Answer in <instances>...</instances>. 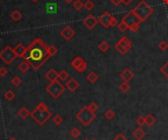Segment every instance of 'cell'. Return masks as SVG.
Returning a JSON list of instances; mask_svg holds the SVG:
<instances>
[{
  "label": "cell",
  "mask_w": 168,
  "mask_h": 140,
  "mask_svg": "<svg viewBox=\"0 0 168 140\" xmlns=\"http://www.w3.org/2000/svg\"><path fill=\"white\" fill-rule=\"evenodd\" d=\"M65 86H66V88L69 90V91L75 92L79 88L80 83L75 79H70L68 81L66 82V85Z\"/></svg>",
  "instance_id": "5bb4252c"
},
{
  "label": "cell",
  "mask_w": 168,
  "mask_h": 140,
  "mask_svg": "<svg viewBox=\"0 0 168 140\" xmlns=\"http://www.w3.org/2000/svg\"><path fill=\"white\" fill-rule=\"evenodd\" d=\"M47 49L48 46L43 39L36 38L27 47L23 58L30 64L33 70L37 71L44 64V62L50 58Z\"/></svg>",
  "instance_id": "6da1fadb"
},
{
  "label": "cell",
  "mask_w": 168,
  "mask_h": 140,
  "mask_svg": "<svg viewBox=\"0 0 168 140\" xmlns=\"http://www.w3.org/2000/svg\"><path fill=\"white\" fill-rule=\"evenodd\" d=\"M10 17H11L12 20L14 21V22H18V21H20L21 18H22V14H21L18 10H15L14 12H12Z\"/></svg>",
  "instance_id": "cb8c5ba5"
},
{
  "label": "cell",
  "mask_w": 168,
  "mask_h": 140,
  "mask_svg": "<svg viewBox=\"0 0 168 140\" xmlns=\"http://www.w3.org/2000/svg\"><path fill=\"white\" fill-rule=\"evenodd\" d=\"M112 17H113V16L109 13V12L106 11V12H104V13L98 18V23L101 24V26L103 28H107L110 27V22L112 20Z\"/></svg>",
  "instance_id": "30bf717a"
},
{
  "label": "cell",
  "mask_w": 168,
  "mask_h": 140,
  "mask_svg": "<svg viewBox=\"0 0 168 140\" xmlns=\"http://www.w3.org/2000/svg\"><path fill=\"white\" fill-rule=\"evenodd\" d=\"M30 68H31V66H30V64H29L26 60L22 61V62H21V63L19 64V66H18L19 71H20L21 73H26L29 71V70H30Z\"/></svg>",
  "instance_id": "ac0fdd59"
},
{
  "label": "cell",
  "mask_w": 168,
  "mask_h": 140,
  "mask_svg": "<svg viewBox=\"0 0 168 140\" xmlns=\"http://www.w3.org/2000/svg\"><path fill=\"white\" fill-rule=\"evenodd\" d=\"M45 77L49 82H54L58 80V73L54 69H50L49 71L45 73Z\"/></svg>",
  "instance_id": "9a60e30c"
},
{
  "label": "cell",
  "mask_w": 168,
  "mask_h": 140,
  "mask_svg": "<svg viewBox=\"0 0 168 140\" xmlns=\"http://www.w3.org/2000/svg\"><path fill=\"white\" fill-rule=\"evenodd\" d=\"M119 89L121 90L122 92H128L129 91V89H130V84H129V82H122V83H120L119 85Z\"/></svg>",
  "instance_id": "83f0119b"
},
{
  "label": "cell",
  "mask_w": 168,
  "mask_h": 140,
  "mask_svg": "<svg viewBox=\"0 0 168 140\" xmlns=\"http://www.w3.org/2000/svg\"><path fill=\"white\" fill-rule=\"evenodd\" d=\"M104 118H106L107 120H112V119L115 118V113L113 112L112 110H107L105 113H104Z\"/></svg>",
  "instance_id": "e575fe53"
},
{
  "label": "cell",
  "mask_w": 168,
  "mask_h": 140,
  "mask_svg": "<svg viewBox=\"0 0 168 140\" xmlns=\"http://www.w3.org/2000/svg\"><path fill=\"white\" fill-rule=\"evenodd\" d=\"M70 135L73 138H78L80 135H81V130H80L78 127H74V129H71L70 131Z\"/></svg>",
  "instance_id": "4316f807"
},
{
  "label": "cell",
  "mask_w": 168,
  "mask_h": 140,
  "mask_svg": "<svg viewBox=\"0 0 168 140\" xmlns=\"http://www.w3.org/2000/svg\"><path fill=\"white\" fill-rule=\"evenodd\" d=\"M133 136L137 140H142L146 136V131L144 129H142V127H138V129H136L133 131Z\"/></svg>",
  "instance_id": "e0dca14e"
},
{
  "label": "cell",
  "mask_w": 168,
  "mask_h": 140,
  "mask_svg": "<svg viewBox=\"0 0 168 140\" xmlns=\"http://www.w3.org/2000/svg\"><path fill=\"white\" fill-rule=\"evenodd\" d=\"M36 108L40 110V111H46V110H48V107H47V105H46L44 102H40L39 104L36 107Z\"/></svg>",
  "instance_id": "ab89813d"
},
{
  "label": "cell",
  "mask_w": 168,
  "mask_h": 140,
  "mask_svg": "<svg viewBox=\"0 0 168 140\" xmlns=\"http://www.w3.org/2000/svg\"><path fill=\"white\" fill-rule=\"evenodd\" d=\"M160 72L164 75V77L168 80V61L160 68Z\"/></svg>",
  "instance_id": "d590c367"
},
{
  "label": "cell",
  "mask_w": 168,
  "mask_h": 140,
  "mask_svg": "<svg viewBox=\"0 0 168 140\" xmlns=\"http://www.w3.org/2000/svg\"><path fill=\"white\" fill-rule=\"evenodd\" d=\"M71 66H72L74 69H76L77 72H79V73H84L87 68V62L79 56L75 57V58L72 60V62H71Z\"/></svg>",
  "instance_id": "ba28073f"
},
{
  "label": "cell",
  "mask_w": 168,
  "mask_h": 140,
  "mask_svg": "<svg viewBox=\"0 0 168 140\" xmlns=\"http://www.w3.org/2000/svg\"><path fill=\"white\" fill-rule=\"evenodd\" d=\"M84 7H85L87 11H91L94 8V3L92 2L91 0H87V1L84 3Z\"/></svg>",
  "instance_id": "f546056e"
},
{
  "label": "cell",
  "mask_w": 168,
  "mask_h": 140,
  "mask_svg": "<svg viewBox=\"0 0 168 140\" xmlns=\"http://www.w3.org/2000/svg\"><path fill=\"white\" fill-rule=\"evenodd\" d=\"M118 21H117V19L113 16L112 17V20H111V22H110V27H116L117 24H118Z\"/></svg>",
  "instance_id": "ee69618b"
},
{
  "label": "cell",
  "mask_w": 168,
  "mask_h": 140,
  "mask_svg": "<svg viewBox=\"0 0 168 140\" xmlns=\"http://www.w3.org/2000/svg\"><path fill=\"white\" fill-rule=\"evenodd\" d=\"M133 12L135 13V15L142 23V22H145L146 20H148L150 16L153 15V8L150 7L145 0H142V1L133 9Z\"/></svg>",
  "instance_id": "7a4b0ae2"
},
{
  "label": "cell",
  "mask_w": 168,
  "mask_h": 140,
  "mask_svg": "<svg viewBox=\"0 0 168 140\" xmlns=\"http://www.w3.org/2000/svg\"><path fill=\"white\" fill-rule=\"evenodd\" d=\"M47 51H48V54L50 57H52L54 55H56L57 54V48L55 46H53V45H51V46H48V49H47Z\"/></svg>",
  "instance_id": "8d00e7d4"
},
{
  "label": "cell",
  "mask_w": 168,
  "mask_h": 140,
  "mask_svg": "<svg viewBox=\"0 0 168 140\" xmlns=\"http://www.w3.org/2000/svg\"><path fill=\"white\" fill-rule=\"evenodd\" d=\"M110 2H111L114 6H119L120 4L122 3V1H121V0H110Z\"/></svg>",
  "instance_id": "f6af8a7d"
},
{
  "label": "cell",
  "mask_w": 168,
  "mask_h": 140,
  "mask_svg": "<svg viewBox=\"0 0 168 140\" xmlns=\"http://www.w3.org/2000/svg\"><path fill=\"white\" fill-rule=\"evenodd\" d=\"M98 23V19H96L94 15H87V17L83 20V24L89 28V30H92Z\"/></svg>",
  "instance_id": "8fae6325"
},
{
  "label": "cell",
  "mask_w": 168,
  "mask_h": 140,
  "mask_svg": "<svg viewBox=\"0 0 168 140\" xmlns=\"http://www.w3.org/2000/svg\"><path fill=\"white\" fill-rule=\"evenodd\" d=\"M64 1H65L67 4H70V3H72V2L74 1V0H64Z\"/></svg>",
  "instance_id": "7dc6e473"
},
{
  "label": "cell",
  "mask_w": 168,
  "mask_h": 140,
  "mask_svg": "<svg viewBox=\"0 0 168 140\" xmlns=\"http://www.w3.org/2000/svg\"><path fill=\"white\" fill-rule=\"evenodd\" d=\"M75 34H76V32H75V31L70 26H66L60 32V35L67 41L72 39L75 36Z\"/></svg>",
  "instance_id": "7c38bea8"
},
{
  "label": "cell",
  "mask_w": 168,
  "mask_h": 140,
  "mask_svg": "<svg viewBox=\"0 0 168 140\" xmlns=\"http://www.w3.org/2000/svg\"><path fill=\"white\" fill-rule=\"evenodd\" d=\"M136 123L139 125V127H142V126H144L146 125V121H145V117H139L137 120H136Z\"/></svg>",
  "instance_id": "74e56055"
},
{
  "label": "cell",
  "mask_w": 168,
  "mask_h": 140,
  "mask_svg": "<svg viewBox=\"0 0 168 140\" xmlns=\"http://www.w3.org/2000/svg\"><path fill=\"white\" fill-rule=\"evenodd\" d=\"M31 117L33 119V121H35L39 125H43L44 123L52 117V114L49 110L40 111V110L36 108L31 113Z\"/></svg>",
  "instance_id": "5b68a950"
},
{
  "label": "cell",
  "mask_w": 168,
  "mask_h": 140,
  "mask_svg": "<svg viewBox=\"0 0 168 140\" xmlns=\"http://www.w3.org/2000/svg\"><path fill=\"white\" fill-rule=\"evenodd\" d=\"M92 140H96V139H92Z\"/></svg>",
  "instance_id": "f5cc1de1"
},
{
  "label": "cell",
  "mask_w": 168,
  "mask_h": 140,
  "mask_svg": "<svg viewBox=\"0 0 168 140\" xmlns=\"http://www.w3.org/2000/svg\"><path fill=\"white\" fill-rule=\"evenodd\" d=\"M16 58H17V55L14 51V49L10 46H6L0 52V59L6 65H11Z\"/></svg>",
  "instance_id": "8992f818"
},
{
  "label": "cell",
  "mask_w": 168,
  "mask_h": 140,
  "mask_svg": "<svg viewBox=\"0 0 168 140\" xmlns=\"http://www.w3.org/2000/svg\"><path fill=\"white\" fill-rule=\"evenodd\" d=\"M121 1H122V3L124 4L125 6H128L129 4H131V3H132L133 0H121Z\"/></svg>",
  "instance_id": "bcb514c9"
},
{
  "label": "cell",
  "mask_w": 168,
  "mask_h": 140,
  "mask_svg": "<svg viewBox=\"0 0 168 140\" xmlns=\"http://www.w3.org/2000/svg\"><path fill=\"white\" fill-rule=\"evenodd\" d=\"M85 140H89V139H85Z\"/></svg>",
  "instance_id": "816d5d0a"
},
{
  "label": "cell",
  "mask_w": 168,
  "mask_h": 140,
  "mask_svg": "<svg viewBox=\"0 0 168 140\" xmlns=\"http://www.w3.org/2000/svg\"><path fill=\"white\" fill-rule=\"evenodd\" d=\"M46 92L48 94H50V96L54 99H57L59 98L63 93H64L66 86L63 85L61 82H59L58 80L54 81V82H50V83L46 86Z\"/></svg>",
  "instance_id": "277c9868"
},
{
  "label": "cell",
  "mask_w": 168,
  "mask_h": 140,
  "mask_svg": "<svg viewBox=\"0 0 168 140\" xmlns=\"http://www.w3.org/2000/svg\"><path fill=\"white\" fill-rule=\"evenodd\" d=\"M114 47L121 55H126V53L131 49L132 43H131V41L129 40V38L127 37V36L124 35L118 41H117V43L115 44Z\"/></svg>",
  "instance_id": "52a82bcc"
},
{
  "label": "cell",
  "mask_w": 168,
  "mask_h": 140,
  "mask_svg": "<svg viewBox=\"0 0 168 140\" xmlns=\"http://www.w3.org/2000/svg\"><path fill=\"white\" fill-rule=\"evenodd\" d=\"M8 140H17V139H16L15 137H10V138L8 139Z\"/></svg>",
  "instance_id": "c3c4849f"
},
{
  "label": "cell",
  "mask_w": 168,
  "mask_h": 140,
  "mask_svg": "<svg viewBox=\"0 0 168 140\" xmlns=\"http://www.w3.org/2000/svg\"><path fill=\"white\" fill-rule=\"evenodd\" d=\"M7 73H8V71H7V70H6L5 68H4V67L0 68V77H6Z\"/></svg>",
  "instance_id": "7bdbcfd3"
},
{
  "label": "cell",
  "mask_w": 168,
  "mask_h": 140,
  "mask_svg": "<svg viewBox=\"0 0 168 140\" xmlns=\"http://www.w3.org/2000/svg\"><path fill=\"white\" fill-rule=\"evenodd\" d=\"M112 140H129V139L126 137L123 133H118L115 136V138H113Z\"/></svg>",
  "instance_id": "b9f144b4"
},
{
  "label": "cell",
  "mask_w": 168,
  "mask_h": 140,
  "mask_svg": "<svg viewBox=\"0 0 168 140\" xmlns=\"http://www.w3.org/2000/svg\"><path fill=\"white\" fill-rule=\"evenodd\" d=\"M140 24H141V23H137V24H132V26L129 28V30H131L133 32L138 31H139V28H140Z\"/></svg>",
  "instance_id": "60d3db41"
},
{
  "label": "cell",
  "mask_w": 168,
  "mask_h": 140,
  "mask_svg": "<svg viewBox=\"0 0 168 140\" xmlns=\"http://www.w3.org/2000/svg\"><path fill=\"white\" fill-rule=\"evenodd\" d=\"M98 48H99L100 51L106 52V51L109 50V48H110V45H109V43L106 42V41H101V42H100L99 45H98Z\"/></svg>",
  "instance_id": "603a6c76"
},
{
  "label": "cell",
  "mask_w": 168,
  "mask_h": 140,
  "mask_svg": "<svg viewBox=\"0 0 168 140\" xmlns=\"http://www.w3.org/2000/svg\"><path fill=\"white\" fill-rule=\"evenodd\" d=\"M120 77H121V79H122L124 81L129 82V81H131V80L134 79V73H133L130 69H125V70H123L122 72H121V73H120Z\"/></svg>",
  "instance_id": "4fadbf2b"
},
{
  "label": "cell",
  "mask_w": 168,
  "mask_h": 140,
  "mask_svg": "<svg viewBox=\"0 0 168 140\" xmlns=\"http://www.w3.org/2000/svg\"><path fill=\"white\" fill-rule=\"evenodd\" d=\"M26 49H27V47H25L22 43L17 44V46L14 48V51L16 53L17 57H19V58H23L25 52H26Z\"/></svg>",
  "instance_id": "2e32d148"
},
{
  "label": "cell",
  "mask_w": 168,
  "mask_h": 140,
  "mask_svg": "<svg viewBox=\"0 0 168 140\" xmlns=\"http://www.w3.org/2000/svg\"><path fill=\"white\" fill-rule=\"evenodd\" d=\"M52 122L55 125H59L63 122V119H62V117L60 116V115H56V116H54L52 118Z\"/></svg>",
  "instance_id": "f1b7e54d"
},
{
  "label": "cell",
  "mask_w": 168,
  "mask_h": 140,
  "mask_svg": "<svg viewBox=\"0 0 168 140\" xmlns=\"http://www.w3.org/2000/svg\"><path fill=\"white\" fill-rule=\"evenodd\" d=\"M117 28H118V30L121 32H125L129 28L128 26H127V24H125L123 21H121V23H119L118 24H117Z\"/></svg>",
  "instance_id": "1f68e13d"
},
{
  "label": "cell",
  "mask_w": 168,
  "mask_h": 140,
  "mask_svg": "<svg viewBox=\"0 0 168 140\" xmlns=\"http://www.w3.org/2000/svg\"><path fill=\"white\" fill-rule=\"evenodd\" d=\"M32 1H33V2H37L39 0H32Z\"/></svg>",
  "instance_id": "f907efd6"
},
{
  "label": "cell",
  "mask_w": 168,
  "mask_h": 140,
  "mask_svg": "<svg viewBox=\"0 0 168 140\" xmlns=\"http://www.w3.org/2000/svg\"><path fill=\"white\" fill-rule=\"evenodd\" d=\"M163 2H164L165 4H167V5H168V0H163Z\"/></svg>",
  "instance_id": "681fc988"
},
{
  "label": "cell",
  "mask_w": 168,
  "mask_h": 140,
  "mask_svg": "<svg viewBox=\"0 0 168 140\" xmlns=\"http://www.w3.org/2000/svg\"><path fill=\"white\" fill-rule=\"evenodd\" d=\"M73 7H74L75 10L79 11V10H81L82 8L84 7V3L81 1V0H76V1L73 3Z\"/></svg>",
  "instance_id": "d6a6232c"
},
{
  "label": "cell",
  "mask_w": 168,
  "mask_h": 140,
  "mask_svg": "<svg viewBox=\"0 0 168 140\" xmlns=\"http://www.w3.org/2000/svg\"><path fill=\"white\" fill-rule=\"evenodd\" d=\"M158 48L160 51H166L168 49V43L166 42L165 40H162L158 43Z\"/></svg>",
  "instance_id": "836d02e7"
},
{
  "label": "cell",
  "mask_w": 168,
  "mask_h": 140,
  "mask_svg": "<svg viewBox=\"0 0 168 140\" xmlns=\"http://www.w3.org/2000/svg\"><path fill=\"white\" fill-rule=\"evenodd\" d=\"M87 107H89V109L91 111V112H94V113H95L96 111L98 110V104H96L95 102H91Z\"/></svg>",
  "instance_id": "f35d334b"
},
{
  "label": "cell",
  "mask_w": 168,
  "mask_h": 140,
  "mask_svg": "<svg viewBox=\"0 0 168 140\" xmlns=\"http://www.w3.org/2000/svg\"><path fill=\"white\" fill-rule=\"evenodd\" d=\"M15 93L12 91V90H7V91L4 93V97H5V99L7 100V101H12L15 98Z\"/></svg>",
  "instance_id": "d4e9b609"
},
{
  "label": "cell",
  "mask_w": 168,
  "mask_h": 140,
  "mask_svg": "<svg viewBox=\"0 0 168 140\" xmlns=\"http://www.w3.org/2000/svg\"><path fill=\"white\" fill-rule=\"evenodd\" d=\"M21 83H22V80L20 79L19 77H12V80H11V84L15 86V87H17V86H19Z\"/></svg>",
  "instance_id": "4dcf8cb0"
},
{
  "label": "cell",
  "mask_w": 168,
  "mask_h": 140,
  "mask_svg": "<svg viewBox=\"0 0 168 140\" xmlns=\"http://www.w3.org/2000/svg\"><path fill=\"white\" fill-rule=\"evenodd\" d=\"M46 12L49 14H53V13H56V11H57V5H56V3H48V4H46Z\"/></svg>",
  "instance_id": "44dd1931"
},
{
  "label": "cell",
  "mask_w": 168,
  "mask_h": 140,
  "mask_svg": "<svg viewBox=\"0 0 168 140\" xmlns=\"http://www.w3.org/2000/svg\"><path fill=\"white\" fill-rule=\"evenodd\" d=\"M122 21L125 23V24H127V26H128V28H130L132 26V24H137V23H141V21L138 19V17L135 15V13L133 12V10H131V11H129L127 14H126L124 17H123V19H122Z\"/></svg>",
  "instance_id": "9c48e42d"
},
{
  "label": "cell",
  "mask_w": 168,
  "mask_h": 140,
  "mask_svg": "<svg viewBox=\"0 0 168 140\" xmlns=\"http://www.w3.org/2000/svg\"><path fill=\"white\" fill-rule=\"evenodd\" d=\"M58 79H59L60 80H62V81H66L67 80L69 79V73L63 70V71H61L59 73H58Z\"/></svg>",
  "instance_id": "484cf974"
},
{
  "label": "cell",
  "mask_w": 168,
  "mask_h": 140,
  "mask_svg": "<svg viewBox=\"0 0 168 140\" xmlns=\"http://www.w3.org/2000/svg\"><path fill=\"white\" fill-rule=\"evenodd\" d=\"M76 118L83 125L87 126L96 118V115H95V113L91 112V111L89 109V107L85 106L76 114Z\"/></svg>",
  "instance_id": "3957f363"
},
{
  "label": "cell",
  "mask_w": 168,
  "mask_h": 140,
  "mask_svg": "<svg viewBox=\"0 0 168 140\" xmlns=\"http://www.w3.org/2000/svg\"><path fill=\"white\" fill-rule=\"evenodd\" d=\"M87 80H89L90 83H94L95 81H98V76L96 75L94 72H91L89 75L87 76Z\"/></svg>",
  "instance_id": "7402d4cb"
},
{
  "label": "cell",
  "mask_w": 168,
  "mask_h": 140,
  "mask_svg": "<svg viewBox=\"0 0 168 140\" xmlns=\"http://www.w3.org/2000/svg\"><path fill=\"white\" fill-rule=\"evenodd\" d=\"M145 121H146V126H153L155 122H156V119L153 116L152 114H148L145 117Z\"/></svg>",
  "instance_id": "d6986e66"
},
{
  "label": "cell",
  "mask_w": 168,
  "mask_h": 140,
  "mask_svg": "<svg viewBox=\"0 0 168 140\" xmlns=\"http://www.w3.org/2000/svg\"><path fill=\"white\" fill-rule=\"evenodd\" d=\"M18 116L21 118V119H23V120H26V119L29 117V116H31V113H30V111H29L26 107H23V108H21L19 111H18Z\"/></svg>",
  "instance_id": "ffe728a7"
}]
</instances>
